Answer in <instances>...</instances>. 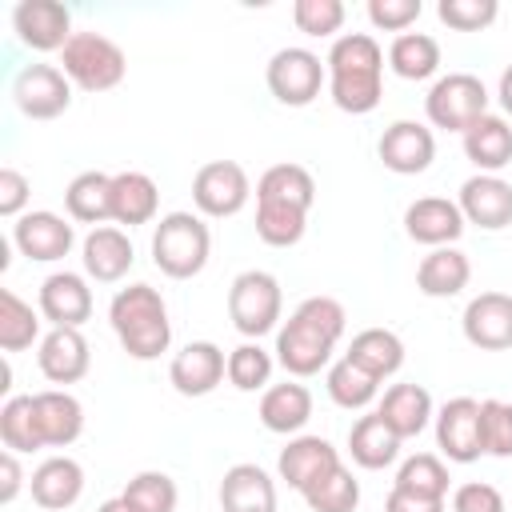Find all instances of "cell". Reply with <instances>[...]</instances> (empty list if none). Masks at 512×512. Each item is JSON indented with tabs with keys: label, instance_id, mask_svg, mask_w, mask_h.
Listing matches in <instances>:
<instances>
[{
	"label": "cell",
	"instance_id": "1",
	"mask_svg": "<svg viewBox=\"0 0 512 512\" xmlns=\"http://www.w3.org/2000/svg\"><path fill=\"white\" fill-rule=\"evenodd\" d=\"M344 328H348V312L340 300H332V296L300 300L296 312L276 332V364L296 380L316 376L320 368H328Z\"/></svg>",
	"mask_w": 512,
	"mask_h": 512
},
{
	"label": "cell",
	"instance_id": "2",
	"mask_svg": "<svg viewBox=\"0 0 512 512\" xmlns=\"http://www.w3.org/2000/svg\"><path fill=\"white\" fill-rule=\"evenodd\" d=\"M328 96L340 112L368 116L384 96V48L368 32H344L328 48Z\"/></svg>",
	"mask_w": 512,
	"mask_h": 512
},
{
	"label": "cell",
	"instance_id": "3",
	"mask_svg": "<svg viewBox=\"0 0 512 512\" xmlns=\"http://www.w3.org/2000/svg\"><path fill=\"white\" fill-rule=\"evenodd\" d=\"M108 324L132 360H156L172 344L168 304L152 284H128L108 304Z\"/></svg>",
	"mask_w": 512,
	"mask_h": 512
},
{
	"label": "cell",
	"instance_id": "4",
	"mask_svg": "<svg viewBox=\"0 0 512 512\" xmlns=\"http://www.w3.org/2000/svg\"><path fill=\"white\" fill-rule=\"evenodd\" d=\"M212 256V232L196 212H168L152 232V264L172 280H192Z\"/></svg>",
	"mask_w": 512,
	"mask_h": 512
},
{
	"label": "cell",
	"instance_id": "5",
	"mask_svg": "<svg viewBox=\"0 0 512 512\" xmlns=\"http://www.w3.org/2000/svg\"><path fill=\"white\" fill-rule=\"evenodd\" d=\"M60 68L72 80V88H80V92H108V88H116L124 80L128 56H124V48L112 36L84 28V32H72V40L64 44Z\"/></svg>",
	"mask_w": 512,
	"mask_h": 512
},
{
	"label": "cell",
	"instance_id": "6",
	"mask_svg": "<svg viewBox=\"0 0 512 512\" xmlns=\"http://www.w3.org/2000/svg\"><path fill=\"white\" fill-rule=\"evenodd\" d=\"M284 316V292L280 280L264 268H248L228 288V320L244 340H260L272 332Z\"/></svg>",
	"mask_w": 512,
	"mask_h": 512
},
{
	"label": "cell",
	"instance_id": "7",
	"mask_svg": "<svg viewBox=\"0 0 512 512\" xmlns=\"http://www.w3.org/2000/svg\"><path fill=\"white\" fill-rule=\"evenodd\" d=\"M424 112H428V124L432 128H444V132H460L464 136L480 116H488V88L472 72H448V76H440L428 88Z\"/></svg>",
	"mask_w": 512,
	"mask_h": 512
},
{
	"label": "cell",
	"instance_id": "8",
	"mask_svg": "<svg viewBox=\"0 0 512 512\" xmlns=\"http://www.w3.org/2000/svg\"><path fill=\"white\" fill-rule=\"evenodd\" d=\"M268 92L288 104V108H304L320 96V88L328 84V64L312 52V48H280L268 68H264Z\"/></svg>",
	"mask_w": 512,
	"mask_h": 512
},
{
	"label": "cell",
	"instance_id": "9",
	"mask_svg": "<svg viewBox=\"0 0 512 512\" xmlns=\"http://www.w3.org/2000/svg\"><path fill=\"white\" fill-rule=\"evenodd\" d=\"M248 196H252V180L236 160H208L192 176V204L200 208V216L212 220L236 216L248 204Z\"/></svg>",
	"mask_w": 512,
	"mask_h": 512
},
{
	"label": "cell",
	"instance_id": "10",
	"mask_svg": "<svg viewBox=\"0 0 512 512\" xmlns=\"http://www.w3.org/2000/svg\"><path fill=\"white\" fill-rule=\"evenodd\" d=\"M12 100L28 120H56L72 104V80L56 64H28L12 80Z\"/></svg>",
	"mask_w": 512,
	"mask_h": 512
},
{
	"label": "cell",
	"instance_id": "11",
	"mask_svg": "<svg viewBox=\"0 0 512 512\" xmlns=\"http://www.w3.org/2000/svg\"><path fill=\"white\" fill-rule=\"evenodd\" d=\"M436 420V448L452 460V464H472L484 456V440H480V400L472 396H452L440 404Z\"/></svg>",
	"mask_w": 512,
	"mask_h": 512
},
{
	"label": "cell",
	"instance_id": "12",
	"mask_svg": "<svg viewBox=\"0 0 512 512\" xmlns=\"http://www.w3.org/2000/svg\"><path fill=\"white\" fill-rule=\"evenodd\" d=\"M12 32L32 52H64L72 40V12L60 0H20L12 8Z\"/></svg>",
	"mask_w": 512,
	"mask_h": 512
},
{
	"label": "cell",
	"instance_id": "13",
	"mask_svg": "<svg viewBox=\"0 0 512 512\" xmlns=\"http://www.w3.org/2000/svg\"><path fill=\"white\" fill-rule=\"evenodd\" d=\"M464 340L480 352H504L512 348V296L508 292H480L468 300L460 316Z\"/></svg>",
	"mask_w": 512,
	"mask_h": 512
},
{
	"label": "cell",
	"instance_id": "14",
	"mask_svg": "<svg viewBox=\"0 0 512 512\" xmlns=\"http://www.w3.org/2000/svg\"><path fill=\"white\" fill-rule=\"evenodd\" d=\"M376 156L396 176H416L436 160V136L420 120H392L376 144Z\"/></svg>",
	"mask_w": 512,
	"mask_h": 512
},
{
	"label": "cell",
	"instance_id": "15",
	"mask_svg": "<svg viewBox=\"0 0 512 512\" xmlns=\"http://www.w3.org/2000/svg\"><path fill=\"white\" fill-rule=\"evenodd\" d=\"M464 228V212L448 196H420L404 208V232L424 248H448L464 236Z\"/></svg>",
	"mask_w": 512,
	"mask_h": 512
},
{
	"label": "cell",
	"instance_id": "16",
	"mask_svg": "<svg viewBox=\"0 0 512 512\" xmlns=\"http://www.w3.org/2000/svg\"><path fill=\"white\" fill-rule=\"evenodd\" d=\"M228 376V356L212 344V340H192L184 344L172 364H168V384L180 396H208L220 388V380Z\"/></svg>",
	"mask_w": 512,
	"mask_h": 512
},
{
	"label": "cell",
	"instance_id": "17",
	"mask_svg": "<svg viewBox=\"0 0 512 512\" xmlns=\"http://www.w3.org/2000/svg\"><path fill=\"white\" fill-rule=\"evenodd\" d=\"M12 244L20 248V256L28 260H40V264H52V260H64L76 244V232L64 216L40 208V212H24L16 224H12Z\"/></svg>",
	"mask_w": 512,
	"mask_h": 512
},
{
	"label": "cell",
	"instance_id": "18",
	"mask_svg": "<svg viewBox=\"0 0 512 512\" xmlns=\"http://www.w3.org/2000/svg\"><path fill=\"white\" fill-rule=\"evenodd\" d=\"M460 212H464V224H476L484 232H500L512 224V184L504 176H488V172H476L460 184Z\"/></svg>",
	"mask_w": 512,
	"mask_h": 512
},
{
	"label": "cell",
	"instance_id": "19",
	"mask_svg": "<svg viewBox=\"0 0 512 512\" xmlns=\"http://www.w3.org/2000/svg\"><path fill=\"white\" fill-rule=\"evenodd\" d=\"M36 308L52 328H80L92 316V288L80 272H52L40 284Z\"/></svg>",
	"mask_w": 512,
	"mask_h": 512
},
{
	"label": "cell",
	"instance_id": "20",
	"mask_svg": "<svg viewBox=\"0 0 512 512\" xmlns=\"http://www.w3.org/2000/svg\"><path fill=\"white\" fill-rule=\"evenodd\" d=\"M36 364L44 372V380L52 384H76L88 376L92 368V352H88V340L80 328H52L44 332L40 340V352H36Z\"/></svg>",
	"mask_w": 512,
	"mask_h": 512
},
{
	"label": "cell",
	"instance_id": "21",
	"mask_svg": "<svg viewBox=\"0 0 512 512\" xmlns=\"http://www.w3.org/2000/svg\"><path fill=\"white\" fill-rule=\"evenodd\" d=\"M80 260H84V272L96 280V284H116L128 276L136 252H132V240L124 228H112V224H100L84 236L80 244Z\"/></svg>",
	"mask_w": 512,
	"mask_h": 512
},
{
	"label": "cell",
	"instance_id": "22",
	"mask_svg": "<svg viewBox=\"0 0 512 512\" xmlns=\"http://www.w3.org/2000/svg\"><path fill=\"white\" fill-rule=\"evenodd\" d=\"M28 492L48 512L72 508L84 496V468H80V460H72V456H48V460H40L32 468Z\"/></svg>",
	"mask_w": 512,
	"mask_h": 512
},
{
	"label": "cell",
	"instance_id": "23",
	"mask_svg": "<svg viewBox=\"0 0 512 512\" xmlns=\"http://www.w3.org/2000/svg\"><path fill=\"white\" fill-rule=\"evenodd\" d=\"M32 404H36V424H40L44 448H68V444L80 440V432H84V404L68 388L32 392Z\"/></svg>",
	"mask_w": 512,
	"mask_h": 512
},
{
	"label": "cell",
	"instance_id": "24",
	"mask_svg": "<svg viewBox=\"0 0 512 512\" xmlns=\"http://www.w3.org/2000/svg\"><path fill=\"white\" fill-rule=\"evenodd\" d=\"M340 460V452L324 440V436H292L288 448H280V460H276V472L288 488L304 492L312 480H320L324 472H332Z\"/></svg>",
	"mask_w": 512,
	"mask_h": 512
},
{
	"label": "cell",
	"instance_id": "25",
	"mask_svg": "<svg viewBox=\"0 0 512 512\" xmlns=\"http://www.w3.org/2000/svg\"><path fill=\"white\" fill-rule=\"evenodd\" d=\"M220 512H276V480L260 464H232L220 480Z\"/></svg>",
	"mask_w": 512,
	"mask_h": 512
},
{
	"label": "cell",
	"instance_id": "26",
	"mask_svg": "<svg viewBox=\"0 0 512 512\" xmlns=\"http://www.w3.org/2000/svg\"><path fill=\"white\" fill-rule=\"evenodd\" d=\"M260 424L276 436H296L308 420H312V392L296 380H284V384H268L264 396H260Z\"/></svg>",
	"mask_w": 512,
	"mask_h": 512
},
{
	"label": "cell",
	"instance_id": "27",
	"mask_svg": "<svg viewBox=\"0 0 512 512\" xmlns=\"http://www.w3.org/2000/svg\"><path fill=\"white\" fill-rule=\"evenodd\" d=\"M472 280V260L448 244V248H432L420 264H416V288L432 300H448V296H460Z\"/></svg>",
	"mask_w": 512,
	"mask_h": 512
},
{
	"label": "cell",
	"instance_id": "28",
	"mask_svg": "<svg viewBox=\"0 0 512 512\" xmlns=\"http://www.w3.org/2000/svg\"><path fill=\"white\" fill-rule=\"evenodd\" d=\"M160 208V188L148 172H116L112 176V220L124 228L152 224Z\"/></svg>",
	"mask_w": 512,
	"mask_h": 512
},
{
	"label": "cell",
	"instance_id": "29",
	"mask_svg": "<svg viewBox=\"0 0 512 512\" xmlns=\"http://www.w3.org/2000/svg\"><path fill=\"white\" fill-rule=\"evenodd\" d=\"M376 412H380V420H384L400 440L420 436V432L428 428V420L436 416V412H432V396H428L424 384H392V388L384 392V400H380Z\"/></svg>",
	"mask_w": 512,
	"mask_h": 512
},
{
	"label": "cell",
	"instance_id": "30",
	"mask_svg": "<svg viewBox=\"0 0 512 512\" xmlns=\"http://www.w3.org/2000/svg\"><path fill=\"white\" fill-rule=\"evenodd\" d=\"M464 156L480 168V172H488V176H496L500 168H508L512 164V124L504 120V116H480L468 132H464Z\"/></svg>",
	"mask_w": 512,
	"mask_h": 512
},
{
	"label": "cell",
	"instance_id": "31",
	"mask_svg": "<svg viewBox=\"0 0 512 512\" xmlns=\"http://www.w3.org/2000/svg\"><path fill=\"white\" fill-rule=\"evenodd\" d=\"M356 368H364L376 380H388L404 368V340L392 328H364L352 336L348 352H344Z\"/></svg>",
	"mask_w": 512,
	"mask_h": 512
},
{
	"label": "cell",
	"instance_id": "32",
	"mask_svg": "<svg viewBox=\"0 0 512 512\" xmlns=\"http://www.w3.org/2000/svg\"><path fill=\"white\" fill-rule=\"evenodd\" d=\"M348 452H352V464L380 472L400 456V436L380 420V412H368L348 428Z\"/></svg>",
	"mask_w": 512,
	"mask_h": 512
},
{
	"label": "cell",
	"instance_id": "33",
	"mask_svg": "<svg viewBox=\"0 0 512 512\" xmlns=\"http://www.w3.org/2000/svg\"><path fill=\"white\" fill-rule=\"evenodd\" d=\"M64 208H68V220L100 228L104 220H112V176L108 172L72 176V184L64 188Z\"/></svg>",
	"mask_w": 512,
	"mask_h": 512
},
{
	"label": "cell",
	"instance_id": "34",
	"mask_svg": "<svg viewBox=\"0 0 512 512\" xmlns=\"http://www.w3.org/2000/svg\"><path fill=\"white\" fill-rule=\"evenodd\" d=\"M256 200H276V204H292L312 212L316 204V180L304 164H272L260 180H256Z\"/></svg>",
	"mask_w": 512,
	"mask_h": 512
},
{
	"label": "cell",
	"instance_id": "35",
	"mask_svg": "<svg viewBox=\"0 0 512 512\" xmlns=\"http://www.w3.org/2000/svg\"><path fill=\"white\" fill-rule=\"evenodd\" d=\"M388 68L400 80H428L440 68V44L428 32H400L388 44Z\"/></svg>",
	"mask_w": 512,
	"mask_h": 512
},
{
	"label": "cell",
	"instance_id": "36",
	"mask_svg": "<svg viewBox=\"0 0 512 512\" xmlns=\"http://www.w3.org/2000/svg\"><path fill=\"white\" fill-rule=\"evenodd\" d=\"M36 340H44L40 336V308H32L12 288H4L0 292V348L4 352H24Z\"/></svg>",
	"mask_w": 512,
	"mask_h": 512
},
{
	"label": "cell",
	"instance_id": "37",
	"mask_svg": "<svg viewBox=\"0 0 512 512\" xmlns=\"http://www.w3.org/2000/svg\"><path fill=\"white\" fill-rule=\"evenodd\" d=\"M308 228V212L292 208V204H276V200H256V236L268 248H292L304 240Z\"/></svg>",
	"mask_w": 512,
	"mask_h": 512
},
{
	"label": "cell",
	"instance_id": "38",
	"mask_svg": "<svg viewBox=\"0 0 512 512\" xmlns=\"http://www.w3.org/2000/svg\"><path fill=\"white\" fill-rule=\"evenodd\" d=\"M324 384H328L332 404H340V408H348V412L368 408V404L376 400V392H380V380H376V376H368L364 368H356L348 356H340L336 364H328Z\"/></svg>",
	"mask_w": 512,
	"mask_h": 512
},
{
	"label": "cell",
	"instance_id": "39",
	"mask_svg": "<svg viewBox=\"0 0 512 512\" xmlns=\"http://www.w3.org/2000/svg\"><path fill=\"white\" fill-rule=\"evenodd\" d=\"M300 496H304V504L312 512H356V504H360V480L344 464H336L332 472H324L320 480H312Z\"/></svg>",
	"mask_w": 512,
	"mask_h": 512
},
{
	"label": "cell",
	"instance_id": "40",
	"mask_svg": "<svg viewBox=\"0 0 512 512\" xmlns=\"http://www.w3.org/2000/svg\"><path fill=\"white\" fill-rule=\"evenodd\" d=\"M0 440H4L8 452H36V448H44L32 396H8L0 404Z\"/></svg>",
	"mask_w": 512,
	"mask_h": 512
},
{
	"label": "cell",
	"instance_id": "41",
	"mask_svg": "<svg viewBox=\"0 0 512 512\" xmlns=\"http://www.w3.org/2000/svg\"><path fill=\"white\" fill-rule=\"evenodd\" d=\"M392 488H404V492H416V496L444 500V496H448V468H444L440 456H432V452H416V456H408V460L396 468Z\"/></svg>",
	"mask_w": 512,
	"mask_h": 512
},
{
	"label": "cell",
	"instance_id": "42",
	"mask_svg": "<svg viewBox=\"0 0 512 512\" xmlns=\"http://www.w3.org/2000/svg\"><path fill=\"white\" fill-rule=\"evenodd\" d=\"M272 352L260 348V340H244L228 352V384L240 392H260L272 380Z\"/></svg>",
	"mask_w": 512,
	"mask_h": 512
},
{
	"label": "cell",
	"instance_id": "43",
	"mask_svg": "<svg viewBox=\"0 0 512 512\" xmlns=\"http://www.w3.org/2000/svg\"><path fill=\"white\" fill-rule=\"evenodd\" d=\"M136 512H176V480L168 472H136L120 492Z\"/></svg>",
	"mask_w": 512,
	"mask_h": 512
},
{
	"label": "cell",
	"instance_id": "44",
	"mask_svg": "<svg viewBox=\"0 0 512 512\" xmlns=\"http://www.w3.org/2000/svg\"><path fill=\"white\" fill-rule=\"evenodd\" d=\"M480 440H484V456L508 460L512 456V404L508 400H480Z\"/></svg>",
	"mask_w": 512,
	"mask_h": 512
},
{
	"label": "cell",
	"instance_id": "45",
	"mask_svg": "<svg viewBox=\"0 0 512 512\" xmlns=\"http://www.w3.org/2000/svg\"><path fill=\"white\" fill-rule=\"evenodd\" d=\"M436 16L456 32H484L500 16V4L496 0H440Z\"/></svg>",
	"mask_w": 512,
	"mask_h": 512
},
{
	"label": "cell",
	"instance_id": "46",
	"mask_svg": "<svg viewBox=\"0 0 512 512\" xmlns=\"http://www.w3.org/2000/svg\"><path fill=\"white\" fill-rule=\"evenodd\" d=\"M292 20L304 36H332L344 24V4L340 0H296Z\"/></svg>",
	"mask_w": 512,
	"mask_h": 512
},
{
	"label": "cell",
	"instance_id": "47",
	"mask_svg": "<svg viewBox=\"0 0 512 512\" xmlns=\"http://www.w3.org/2000/svg\"><path fill=\"white\" fill-rule=\"evenodd\" d=\"M368 20L384 32H408L420 20V0H368Z\"/></svg>",
	"mask_w": 512,
	"mask_h": 512
},
{
	"label": "cell",
	"instance_id": "48",
	"mask_svg": "<svg viewBox=\"0 0 512 512\" xmlns=\"http://www.w3.org/2000/svg\"><path fill=\"white\" fill-rule=\"evenodd\" d=\"M452 512H508V508H504V496L496 484L468 480L452 492Z\"/></svg>",
	"mask_w": 512,
	"mask_h": 512
},
{
	"label": "cell",
	"instance_id": "49",
	"mask_svg": "<svg viewBox=\"0 0 512 512\" xmlns=\"http://www.w3.org/2000/svg\"><path fill=\"white\" fill-rule=\"evenodd\" d=\"M28 196H32L28 176H24V172H16V168H0V216L20 220V216H24Z\"/></svg>",
	"mask_w": 512,
	"mask_h": 512
},
{
	"label": "cell",
	"instance_id": "50",
	"mask_svg": "<svg viewBox=\"0 0 512 512\" xmlns=\"http://www.w3.org/2000/svg\"><path fill=\"white\" fill-rule=\"evenodd\" d=\"M384 512H444V500H432V496H416V492L392 488L388 500H384Z\"/></svg>",
	"mask_w": 512,
	"mask_h": 512
},
{
	"label": "cell",
	"instance_id": "51",
	"mask_svg": "<svg viewBox=\"0 0 512 512\" xmlns=\"http://www.w3.org/2000/svg\"><path fill=\"white\" fill-rule=\"evenodd\" d=\"M20 452H8L0 456V504H12L20 496V484H24V472H20Z\"/></svg>",
	"mask_w": 512,
	"mask_h": 512
},
{
	"label": "cell",
	"instance_id": "52",
	"mask_svg": "<svg viewBox=\"0 0 512 512\" xmlns=\"http://www.w3.org/2000/svg\"><path fill=\"white\" fill-rule=\"evenodd\" d=\"M496 100H500V108L512 116V64L500 72V88H496Z\"/></svg>",
	"mask_w": 512,
	"mask_h": 512
},
{
	"label": "cell",
	"instance_id": "53",
	"mask_svg": "<svg viewBox=\"0 0 512 512\" xmlns=\"http://www.w3.org/2000/svg\"><path fill=\"white\" fill-rule=\"evenodd\" d=\"M96 512H136V508H132V504H128L124 496H112V500H104V504H100Z\"/></svg>",
	"mask_w": 512,
	"mask_h": 512
}]
</instances>
